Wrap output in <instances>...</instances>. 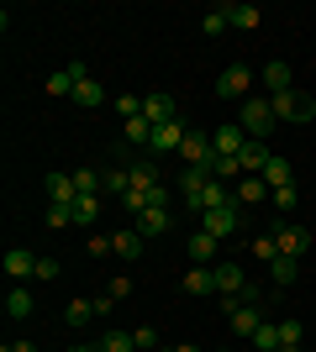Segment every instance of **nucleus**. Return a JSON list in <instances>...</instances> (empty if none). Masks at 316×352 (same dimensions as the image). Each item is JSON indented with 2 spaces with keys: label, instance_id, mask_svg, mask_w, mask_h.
Here are the masks:
<instances>
[{
  "label": "nucleus",
  "instance_id": "nucleus-18",
  "mask_svg": "<svg viewBox=\"0 0 316 352\" xmlns=\"http://www.w3.org/2000/svg\"><path fill=\"white\" fill-rule=\"evenodd\" d=\"M143 242H148L143 232H116V236H111V248H116V258H121V263H132L137 252H143Z\"/></svg>",
  "mask_w": 316,
  "mask_h": 352
},
{
  "label": "nucleus",
  "instance_id": "nucleus-44",
  "mask_svg": "<svg viewBox=\"0 0 316 352\" xmlns=\"http://www.w3.org/2000/svg\"><path fill=\"white\" fill-rule=\"evenodd\" d=\"M105 294H111V300H127V294H132V279H111V289H105Z\"/></svg>",
  "mask_w": 316,
  "mask_h": 352
},
{
  "label": "nucleus",
  "instance_id": "nucleus-38",
  "mask_svg": "<svg viewBox=\"0 0 316 352\" xmlns=\"http://www.w3.org/2000/svg\"><path fill=\"white\" fill-rule=\"evenodd\" d=\"M74 190L79 195H101V174H95V168H79V174H74Z\"/></svg>",
  "mask_w": 316,
  "mask_h": 352
},
{
  "label": "nucleus",
  "instance_id": "nucleus-9",
  "mask_svg": "<svg viewBox=\"0 0 316 352\" xmlns=\"http://www.w3.org/2000/svg\"><path fill=\"white\" fill-rule=\"evenodd\" d=\"M274 242H280V258H301V252L311 248L306 226H280V232H274Z\"/></svg>",
  "mask_w": 316,
  "mask_h": 352
},
{
  "label": "nucleus",
  "instance_id": "nucleus-17",
  "mask_svg": "<svg viewBox=\"0 0 316 352\" xmlns=\"http://www.w3.org/2000/svg\"><path fill=\"white\" fill-rule=\"evenodd\" d=\"M48 195H53V206H74V200H79L74 174H53V179H48Z\"/></svg>",
  "mask_w": 316,
  "mask_h": 352
},
{
  "label": "nucleus",
  "instance_id": "nucleus-15",
  "mask_svg": "<svg viewBox=\"0 0 316 352\" xmlns=\"http://www.w3.org/2000/svg\"><path fill=\"white\" fill-rule=\"evenodd\" d=\"M227 321H232V331H238V337H253L258 326H264V316H258V305H238Z\"/></svg>",
  "mask_w": 316,
  "mask_h": 352
},
{
  "label": "nucleus",
  "instance_id": "nucleus-33",
  "mask_svg": "<svg viewBox=\"0 0 316 352\" xmlns=\"http://www.w3.org/2000/svg\"><path fill=\"white\" fill-rule=\"evenodd\" d=\"M253 258H258V263H274V258H280V242H274V232L253 236Z\"/></svg>",
  "mask_w": 316,
  "mask_h": 352
},
{
  "label": "nucleus",
  "instance_id": "nucleus-12",
  "mask_svg": "<svg viewBox=\"0 0 316 352\" xmlns=\"http://www.w3.org/2000/svg\"><path fill=\"white\" fill-rule=\"evenodd\" d=\"M185 121H169V126H153V153H180V142H185Z\"/></svg>",
  "mask_w": 316,
  "mask_h": 352
},
{
  "label": "nucleus",
  "instance_id": "nucleus-50",
  "mask_svg": "<svg viewBox=\"0 0 316 352\" xmlns=\"http://www.w3.org/2000/svg\"><path fill=\"white\" fill-rule=\"evenodd\" d=\"M280 352H285V347H280Z\"/></svg>",
  "mask_w": 316,
  "mask_h": 352
},
{
  "label": "nucleus",
  "instance_id": "nucleus-29",
  "mask_svg": "<svg viewBox=\"0 0 316 352\" xmlns=\"http://www.w3.org/2000/svg\"><path fill=\"white\" fill-rule=\"evenodd\" d=\"M127 142L153 147V121H148V116H132V121H127Z\"/></svg>",
  "mask_w": 316,
  "mask_h": 352
},
{
  "label": "nucleus",
  "instance_id": "nucleus-24",
  "mask_svg": "<svg viewBox=\"0 0 316 352\" xmlns=\"http://www.w3.org/2000/svg\"><path fill=\"white\" fill-rule=\"evenodd\" d=\"M137 232L143 236H164L169 232V210H143V216H137Z\"/></svg>",
  "mask_w": 316,
  "mask_h": 352
},
{
  "label": "nucleus",
  "instance_id": "nucleus-23",
  "mask_svg": "<svg viewBox=\"0 0 316 352\" xmlns=\"http://www.w3.org/2000/svg\"><path fill=\"white\" fill-rule=\"evenodd\" d=\"M264 184H269V190H285V184H295L290 163H285V158H269V168H264Z\"/></svg>",
  "mask_w": 316,
  "mask_h": 352
},
{
  "label": "nucleus",
  "instance_id": "nucleus-21",
  "mask_svg": "<svg viewBox=\"0 0 316 352\" xmlns=\"http://www.w3.org/2000/svg\"><path fill=\"white\" fill-rule=\"evenodd\" d=\"M6 316H11V321H27V316H32V289L16 284V289L6 294Z\"/></svg>",
  "mask_w": 316,
  "mask_h": 352
},
{
  "label": "nucleus",
  "instance_id": "nucleus-19",
  "mask_svg": "<svg viewBox=\"0 0 316 352\" xmlns=\"http://www.w3.org/2000/svg\"><path fill=\"white\" fill-rule=\"evenodd\" d=\"M290 79H295V74H290V63H264V85H269V95H285V89H295Z\"/></svg>",
  "mask_w": 316,
  "mask_h": 352
},
{
  "label": "nucleus",
  "instance_id": "nucleus-45",
  "mask_svg": "<svg viewBox=\"0 0 316 352\" xmlns=\"http://www.w3.org/2000/svg\"><path fill=\"white\" fill-rule=\"evenodd\" d=\"M105 252H116V248H111V236H95V242H90V258H105Z\"/></svg>",
  "mask_w": 316,
  "mask_h": 352
},
{
  "label": "nucleus",
  "instance_id": "nucleus-34",
  "mask_svg": "<svg viewBox=\"0 0 316 352\" xmlns=\"http://www.w3.org/2000/svg\"><path fill=\"white\" fill-rule=\"evenodd\" d=\"M132 184H137V190H153V184H158V168H153L148 158H143V163H132Z\"/></svg>",
  "mask_w": 316,
  "mask_h": 352
},
{
  "label": "nucleus",
  "instance_id": "nucleus-49",
  "mask_svg": "<svg viewBox=\"0 0 316 352\" xmlns=\"http://www.w3.org/2000/svg\"><path fill=\"white\" fill-rule=\"evenodd\" d=\"M180 352H200V347H180Z\"/></svg>",
  "mask_w": 316,
  "mask_h": 352
},
{
  "label": "nucleus",
  "instance_id": "nucleus-32",
  "mask_svg": "<svg viewBox=\"0 0 316 352\" xmlns=\"http://www.w3.org/2000/svg\"><path fill=\"white\" fill-rule=\"evenodd\" d=\"M101 100H105V89L95 85V79H79L74 85V105H101Z\"/></svg>",
  "mask_w": 316,
  "mask_h": 352
},
{
  "label": "nucleus",
  "instance_id": "nucleus-22",
  "mask_svg": "<svg viewBox=\"0 0 316 352\" xmlns=\"http://www.w3.org/2000/svg\"><path fill=\"white\" fill-rule=\"evenodd\" d=\"M227 21L242 27V32H253L258 21H264V11H258V6H227Z\"/></svg>",
  "mask_w": 316,
  "mask_h": 352
},
{
  "label": "nucleus",
  "instance_id": "nucleus-36",
  "mask_svg": "<svg viewBox=\"0 0 316 352\" xmlns=\"http://www.w3.org/2000/svg\"><path fill=\"white\" fill-rule=\"evenodd\" d=\"M48 226H53V232L74 226V206H48Z\"/></svg>",
  "mask_w": 316,
  "mask_h": 352
},
{
  "label": "nucleus",
  "instance_id": "nucleus-5",
  "mask_svg": "<svg viewBox=\"0 0 316 352\" xmlns=\"http://www.w3.org/2000/svg\"><path fill=\"white\" fill-rule=\"evenodd\" d=\"M79 79H90V69L85 63H69V69H59V74H48V95H59V100H74V85Z\"/></svg>",
  "mask_w": 316,
  "mask_h": 352
},
{
  "label": "nucleus",
  "instance_id": "nucleus-31",
  "mask_svg": "<svg viewBox=\"0 0 316 352\" xmlns=\"http://www.w3.org/2000/svg\"><path fill=\"white\" fill-rule=\"evenodd\" d=\"M269 274H274V284H295V274H301V258H274Z\"/></svg>",
  "mask_w": 316,
  "mask_h": 352
},
{
  "label": "nucleus",
  "instance_id": "nucleus-3",
  "mask_svg": "<svg viewBox=\"0 0 316 352\" xmlns=\"http://www.w3.org/2000/svg\"><path fill=\"white\" fill-rule=\"evenodd\" d=\"M248 89H253V69L248 63H232V69H222V79H216V95L222 100H248Z\"/></svg>",
  "mask_w": 316,
  "mask_h": 352
},
{
  "label": "nucleus",
  "instance_id": "nucleus-6",
  "mask_svg": "<svg viewBox=\"0 0 316 352\" xmlns=\"http://www.w3.org/2000/svg\"><path fill=\"white\" fill-rule=\"evenodd\" d=\"M238 226H242L238 206H227V210H211V216H200V232H211L216 242H227V236H238Z\"/></svg>",
  "mask_w": 316,
  "mask_h": 352
},
{
  "label": "nucleus",
  "instance_id": "nucleus-40",
  "mask_svg": "<svg viewBox=\"0 0 316 352\" xmlns=\"http://www.w3.org/2000/svg\"><path fill=\"white\" fill-rule=\"evenodd\" d=\"M32 279L53 284V279H59V258H37V274H32Z\"/></svg>",
  "mask_w": 316,
  "mask_h": 352
},
{
  "label": "nucleus",
  "instance_id": "nucleus-47",
  "mask_svg": "<svg viewBox=\"0 0 316 352\" xmlns=\"http://www.w3.org/2000/svg\"><path fill=\"white\" fill-rule=\"evenodd\" d=\"M69 352H101V347H69Z\"/></svg>",
  "mask_w": 316,
  "mask_h": 352
},
{
  "label": "nucleus",
  "instance_id": "nucleus-42",
  "mask_svg": "<svg viewBox=\"0 0 316 352\" xmlns=\"http://www.w3.org/2000/svg\"><path fill=\"white\" fill-rule=\"evenodd\" d=\"M295 200H301V195H295V184H285V190H274V206H280V210H295Z\"/></svg>",
  "mask_w": 316,
  "mask_h": 352
},
{
  "label": "nucleus",
  "instance_id": "nucleus-28",
  "mask_svg": "<svg viewBox=\"0 0 316 352\" xmlns=\"http://www.w3.org/2000/svg\"><path fill=\"white\" fill-rule=\"evenodd\" d=\"M95 216H101V195H79L74 200V226H90Z\"/></svg>",
  "mask_w": 316,
  "mask_h": 352
},
{
  "label": "nucleus",
  "instance_id": "nucleus-35",
  "mask_svg": "<svg viewBox=\"0 0 316 352\" xmlns=\"http://www.w3.org/2000/svg\"><path fill=\"white\" fill-rule=\"evenodd\" d=\"M222 27H232V21H227V6H216V11L200 21V32H206V37H222Z\"/></svg>",
  "mask_w": 316,
  "mask_h": 352
},
{
  "label": "nucleus",
  "instance_id": "nucleus-11",
  "mask_svg": "<svg viewBox=\"0 0 316 352\" xmlns=\"http://www.w3.org/2000/svg\"><path fill=\"white\" fill-rule=\"evenodd\" d=\"M269 142H253V137H248V147H242L238 153V163H242V174H264V168H269Z\"/></svg>",
  "mask_w": 316,
  "mask_h": 352
},
{
  "label": "nucleus",
  "instance_id": "nucleus-2",
  "mask_svg": "<svg viewBox=\"0 0 316 352\" xmlns=\"http://www.w3.org/2000/svg\"><path fill=\"white\" fill-rule=\"evenodd\" d=\"M269 105H274V116H280V121H295V126H306V121L316 116V100L306 95V89H285V95H269Z\"/></svg>",
  "mask_w": 316,
  "mask_h": 352
},
{
  "label": "nucleus",
  "instance_id": "nucleus-4",
  "mask_svg": "<svg viewBox=\"0 0 316 352\" xmlns=\"http://www.w3.org/2000/svg\"><path fill=\"white\" fill-rule=\"evenodd\" d=\"M180 158L190 163V168H206V174H211V158H216V147H211V137H206V132H196V126H190V132H185V142H180Z\"/></svg>",
  "mask_w": 316,
  "mask_h": 352
},
{
  "label": "nucleus",
  "instance_id": "nucleus-26",
  "mask_svg": "<svg viewBox=\"0 0 316 352\" xmlns=\"http://www.w3.org/2000/svg\"><path fill=\"white\" fill-rule=\"evenodd\" d=\"M248 342H253V352H280V326H274V321H264V326H258V331H253Z\"/></svg>",
  "mask_w": 316,
  "mask_h": 352
},
{
  "label": "nucleus",
  "instance_id": "nucleus-48",
  "mask_svg": "<svg viewBox=\"0 0 316 352\" xmlns=\"http://www.w3.org/2000/svg\"><path fill=\"white\" fill-rule=\"evenodd\" d=\"M158 352H180V347H158Z\"/></svg>",
  "mask_w": 316,
  "mask_h": 352
},
{
  "label": "nucleus",
  "instance_id": "nucleus-30",
  "mask_svg": "<svg viewBox=\"0 0 316 352\" xmlns=\"http://www.w3.org/2000/svg\"><path fill=\"white\" fill-rule=\"evenodd\" d=\"M101 190L127 195V190H132V168H105V174H101Z\"/></svg>",
  "mask_w": 316,
  "mask_h": 352
},
{
  "label": "nucleus",
  "instance_id": "nucleus-37",
  "mask_svg": "<svg viewBox=\"0 0 316 352\" xmlns=\"http://www.w3.org/2000/svg\"><path fill=\"white\" fill-rule=\"evenodd\" d=\"M280 347H285V352L301 347V321H280Z\"/></svg>",
  "mask_w": 316,
  "mask_h": 352
},
{
  "label": "nucleus",
  "instance_id": "nucleus-25",
  "mask_svg": "<svg viewBox=\"0 0 316 352\" xmlns=\"http://www.w3.org/2000/svg\"><path fill=\"white\" fill-rule=\"evenodd\" d=\"M63 321L69 326H90L95 321V300H69V305H63Z\"/></svg>",
  "mask_w": 316,
  "mask_h": 352
},
{
  "label": "nucleus",
  "instance_id": "nucleus-39",
  "mask_svg": "<svg viewBox=\"0 0 316 352\" xmlns=\"http://www.w3.org/2000/svg\"><path fill=\"white\" fill-rule=\"evenodd\" d=\"M116 111H121V121H132V116H143V100L137 95H116Z\"/></svg>",
  "mask_w": 316,
  "mask_h": 352
},
{
  "label": "nucleus",
  "instance_id": "nucleus-46",
  "mask_svg": "<svg viewBox=\"0 0 316 352\" xmlns=\"http://www.w3.org/2000/svg\"><path fill=\"white\" fill-rule=\"evenodd\" d=\"M6 352H37V347H32V342H11Z\"/></svg>",
  "mask_w": 316,
  "mask_h": 352
},
{
  "label": "nucleus",
  "instance_id": "nucleus-41",
  "mask_svg": "<svg viewBox=\"0 0 316 352\" xmlns=\"http://www.w3.org/2000/svg\"><path fill=\"white\" fill-rule=\"evenodd\" d=\"M148 210H169V184H153L148 190Z\"/></svg>",
  "mask_w": 316,
  "mask_h": 352
},
{
  "label": "nucleus",
  "instance_id": "nucleus-10",
  "mask_svg": "<svg viewBox=\"0 0 316 352\" xmlns=\"http://www.w3.org/2000/svg\"><path fill=\"white\" fill-rule=\"evenodd\" d=\"M143 116H148L153 126H169V121H180V111H174V95H148V100H143Z\"/></svg>",
  "mask_w": 316,
  "mask_h": 352
},
{
  "label": "nucleus",
  "instance_id": "nucleus-20",
  "mask_svg": "<svg viewBox=\"0 0 316 352\" xmlns=\"http://www.w3.org/2000/svg\"><path fill=\"white\" fill-rule=\"evenodd\" d=\"M180 284H185V294H216V274L211 268H190Z\"/></svg>",
  "mask_w": 316,
  "mask_h": 352
},
{
  "label": "nucleus",
  "instance_id": "nucleus-43",
  "mask_svg": "<svg viewBox=\"0 0 316 352\" xmlns=\"http://www.w3.org/2000/svg\"><path fill=\"white\" fill-rule=\"evenodd\" d=\"M132 337H137V347H143V352H153V347H158V331H153V326H137Z\"/></svg>",
  "mask_w": 316,
  "mask_h": 352
},
{
  "label": "nucleus",
  "instance_id": "nucleus-27",
  "mask_svg": "<svg viewBox=\"0 0 316 352\" xmlns=\"http://www.w3.org/2000/svg\"><path fill=\"white\" fill-rule=\"evenodd\" d=\"M95 347H101V352H137V337H132V331H105Z\"/></svg>",
  "mask_w": 316,
  "mask_h": 352
},
{
  "label": "nucleus",
  "instance_id": "nucleus-14",
  "mask_svg": "<svg viewBox=\"0 0 316 352\" xmlns=\"http://www.w3.org/2000/svg\"><path fill=\"white\" fill-rule=\"evenodd\" d=\"M6 274H11V279H32V274H37V252L11 248V252H6Z\"/></svg>",
  "mask_w": 316,
  "mask_h": 352
},
{
  "label": "nucleus",
  "instance_id": "nucleus-1",
  "mask_svg": "<svg viewBox=\"0 0 316 352\" xmlns=\"http://www.w3.org/2000/svg\"><path fill=\"white\" fill-rule=\"evenodd\" d=\"M274 105L269 100H242V111H238V126L248 137H253V142H269V132H274Z\"/></svg>",
  "mask_w": 316,
  "mask_h": 352
},
{
  "label": "nucleus",
  "instance_id": "nucleus-13",
  "mask_svg": "<svg viewBox=\"0 0 316 352\" xmlns=\"http://www.w3.org/2000/svg\"><path fill=\"white\" fill-rule=\"evenodd\" d=\"M216 248H222V242H216L211 232H196V236H190V263L211 268V263H216Z\"/></svg>",
  "mask_w": 316,
  "mask_h": 352
},
{
  "label": "nucleus",
  "instance_id": "nucleus-16",
  "mask_svg": "<svg viewBox=\"0 0 316 352\" xmlns=\"http://www.w3.org/2000/svg\"><path fill=\"white\" fill-rule=\"evenodd\" d=\"M264 190H269V184H264V174H242L238 179V206H258V200H264Z\"/></svg>",
  "mask_w": 316,
  "mask_h": 352
},
{
  "label": "nucleus",
  "instance_id": "nucleus-8",
  "mask_svg": "<svg viewBox=\"0 0 316 352\" xmlns=\"http://www.w3.org/2000/svg\"><path fill=\"white\" fill-rule=\"evenodd\" d=\"M211 274H216V294H242L248 289V274H242L238 263H211Z\"/></svg>",
  "mask_w": 316,
  "mask_h": 352
},
{
  "label": "nucleus",
  "instance_id": "nucleus-7",
  "mask_svg": "<svg viewBox=\"0 0 316 352\" xmlns=\"http://www.w3.org/2000/svg\"><path fill=\"white\" fill-rule=\"evenodd\" d=\"M211 147H216V158H238L242 147H248V132L232 121V126H222V132H211Z\"/></svg>",
  "mask_w": 316,
  "mask_h": 352
}]
</instances>
